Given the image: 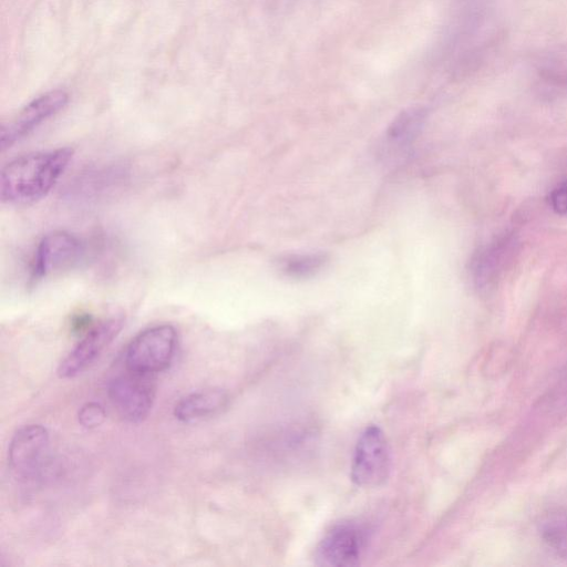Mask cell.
<instances>
[{"mask_svg":"<svg viewBox=\"0 0 567 567\" xmlns=\"http://www.w3.org/2000/svg\"><path fill=\"white\" fill-rule=\"evenodd\" d=\"M82 244L74 235L55 230L47 234L39 243L32 265V275L41 279L65 270L79 261Z\"/></svg>","mask_w":567,"mask_h":567,"instance_id":"9","label":"cell"},{"mask_svg":"<svg viewBox=\"0 0 567 567\" xmlns=\"http://www.w3.org/2000/svg\"><path fill=\"white\" fill-rule=\"evenodd\" d=\"M370 530L359 520L334 524L319 542L315 558L318 565L351 567L360 564L368 546Z\"/></svg>","mask_w":567,"mask_h":567,"instance_id":"3","label":"cell"},{"mask_svg":"<svg viewBox=\"0 0 567 567\" xmlns=\"http://www.w3.org/2000/svg\"><path fill=\"white\" fill-rule=\"evenodd\" d=\"M105 416L103 406L96 402L85 403L78 414L80 424L86 429L100 426L104 422Z\"/></svg>","mask_w":567,"mask_h":567,"instance_id":"14","label":"cell"},{"mask_svg":"<svg viewBox=\"0 0 567 567\" xmlns=\"http://www.w3.org/2000/svg\"><path fill=\"white\" fill-rule=\"evenodd\" d=\"M540 532L551 548L567 554V509L548 515L540 525Z\"/></svg>","mask_w":567,"mask_h":567,"instance_id":"13","label":"cell"},{"mask_svg":"<svg viewBox=\"0 0 567 567\" xmlns=\"http://www.w3.org/2000/svg\"><path fill=\"white\" fill-rule=\"evenodd\" d=\"M391 471V454L383 431L370 425L360 434L351 463V480L361 487L382 485Z\"/></svg>","mask_w":567,"mask_h":567,"instance_id":"4","label":"cell"},{"mask_svg":"<svg viewBox=\"0 0 567 567\" xmlns=\"http://www.w3.org/2000/svg\"><path fill=\"white\" fill-rule=\"evenodd\" d=\"M152 380L151 375L127 369L110 380L107 384L110 401L124 420L136 423L148 415L155 398Z\"/></svg>","mask_w":567,"mask_h":567,"instance_id":"5","label":"cell"},{"mask_svg":"<svg viewBox=\"0 0 567 567\" xmlns=\"http://www.w3.org/2000/svg\"><path fill=\"white\" fill-rule=\"evenodd\" d=\"M177 333L171 324L150 327L136 334L124 351L125 369L154 377L166 370L175 357Z\"/></svg>","mask_w":567,"mask_h":567,"instance_id":"2","label":"cell"},{"mask_svg":"<svg viewBox=\"0 0 567 567\" xmlns=\"http://www.w3.org/2000/svg\"><path fill=\"white\" fill-rule=\"evenodd\" d=\"M49 447V432L44 426L40 424L22 426L14 433L9 444L10 468L19 478L34 480L44 468Z\"/></svg>","mask_w":567,"mask_h":567,"instance_id":"6","label":"cell"},{"mask_svg":"<svg viewBox=\"0 0 567 567\" xmlns=\"http://www.w3.org/2000/svg\"><path fill=\"white\" fill-rule=\"evenodd\" d=\"M227 400V394L219 389L193 392L176 403L174 415L185 423L199 421L219 412Z\"/></svg>","mask_w":567,"mask_h":567,"instance_id":"11","label":"cell"},{"mask_svg":"<svg viewBox=\"0 0 567 567\" xmlns=\"http://www.w3.org/2000/svg\"><path fill=\"white\" fill-rule=\"evenodd\" d=\"M123 327L120 317L110 318L85 332L76 347L58 368L60 378H73L91 365L102 351L116 338Z\"/></svg>","mask_w":567,"mask_h":567,"instance_id":"8","label":"cell"},{"mask_svg":"<svg viewBox=\"0 0 567 567\" xmlns=\"http://www.w3.org/2000/svg\"><path fill=\"white\" fill-rule=\"evenodd\" d=\"M73 156L70 147L21 155L0 173V197L8 204H30L53 188Z\"/></svg>","mask_w":567,"mask_h":567,"instance_id":"1","label":"cell"},{"mask_svg":"<svg viewBox=\"0 0 567 567\" xmlns=\"http://www.w3.org/2000/svg\"><path fill=\"white\" fill-rule=\"evenodd\" d=\"M328 260L323 252L289 255L279 259L278 269L290 279H308L321 271Z\"/></svg>","mask_w":567,"mask_h":567,"instance_id":"12","label":"cell"},{"mask_svg":"<svg viewBox=\"0 0 567 567\" xmlns=\"http://www.w3.org/2000/svg\"><path fill=\"white\" fill-rule=\"evenodd\" d=\"M425 118L426 110L421 105L401 111L384 132L380 144V155L384 159L404 155L421 133Z\"/></svg>","mask_w":567,"mask_h":567,"instance_id":"10","label":"cell"},{"mask_svg":"<svg viewBox=\"0 0 567 567\" xmlns=\"http://www.w3.org/2000/svg\"><path fill=\"white\" fill-rule=\"evenodd\" d=\"M66 103L68 94L63 91H51L30 102L10 121L2 124L1 151L10 148L41 123L60 112Z\"/></svg>","mask_w":567,"mask_h":567,"instance_id":"7","label":"cell"},{"mask_svg":"<svg viewBox=\"0 0 567 567\" xmlns=\"http://www.w3.org/2000/svg\"><path fill=\"white\" fill-rule=\"evenodd\" d=\"M549 200L556 213L567 214V181L551 192Z\"/></svg>","mask_w":567,"mask_h":567,"instance_id":"15","label":"cell"}]
</instances>
